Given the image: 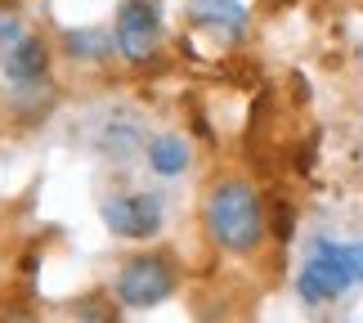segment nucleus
Wrapping results in <instances>:
<instances>
[{
    "instance_id": "obj_1",
    "label": "nucleus",
    "mask_w": 363,
    "mask_h": 323,
    "mask_svg": "<svg viewBox=\"0 0 363 323\" xmlns=\"http://www.w3.org/2000/svg\"><path fill=\"white\" fill-rule=\"evenodd\" d=\"M202 224H206V238L229 256H251L269 238V216H264L260 189L242 175H225L206 189Z\"/></svg>"
},
{
    "instance_id": "obj_2",
    "label": "nucleus",
    "mask_w": 363,
    "mask_h": 323,
    "mask_svg": "<svg viewBox=\"0 0 363 323\" xmlns=\"http://www.w3.org/2000/svg\"><path fill=\"white\" fill-rule=\"evenodd\" d=\"M363 283V243H337V238H314L310 261L296 274V292L305 305H323L345 297Z\"/></svg>"
},
{
    "instance_id": "obj_3",
    "label": "nucleus",
    "mask_w": 363,
    "mask_h": 323,
    "mask_svg": "<svg viewBox=\"0 0 363 323\" xmlns=\"http://www.w3.org/2000/svg\"><path fill=\"white\" fill-rule=\"evenodd\" d=\"M179 288V270L166 251H139V256L117 265L113 297L121 310H152V305L171 301Z\"/></svg>"
},
{
    "instance_id": "obj_4",
    "label": "nucleus",
    "mask_w": 363,
    "mask_h": 323,
    "mask_svg": "<svg viewBox=\"0 0 363 323\" xmlns=\"http://www.w3.org/2000/svg\"><path fill=\"white\" fill-rule=\"evenodd\" d=\"M113 40L121 63L148 67L162 59L166 45V18L157 0H117V18H113Z\"/></svg>"
},
{
    "instance_id": "obj_5",
    "label": "nucleus",
    "mask_w": 363,
    "mask_h": 323,
    "mask_svg": "<svg viewBox=\"0 0 363 323\" xmlns=\"http://www.w3.org/2000/svg\"><path fill=\"white\" fill-rule=\"evenodd\" d=\"M99 220L113 238L125 243H148L166 224V202L157 193H108L99 202Z\"/></svg>"
},
{
    "instance_id": "obj_6",
    "label": "nucleus",
    "mask_w": 363,
    "mask_h": 323,
    "mask_svg": "<svg viewBox=\"0 0 363 323\" xmlns=\"http://www.w3.org/2000/svg\"><path fill=\"white\" fill-rule=\"evenodd\" d=\"M184 13H189L193 32L216 36L220 45H242L247 32H251V13L238 5V0H189Z\"/></svg>"
},
{
    "instance_id": "obj_7",
    "label": "nucleus",
    "mask_w": 363,
    "mask_h": 323,
    "mask_svg": "<svg viewBox=\"0 0 363 323\" xmlns=\"http://www.w3.org/2000/svg\"><path fill=\"white\" fill-rule=\"evenodd\" d=\"M0 67H5L9 86H40V81L50 77V40L27 32L18 45L5 54V63H0Z\"/></svg>"
},
{
    "instance_id": "obj_8",
    "label": "nucleus",
    "mask_w": 363,
    "mask_h": 323,
    "mask_svg": "<svg viewBox=\"0 0 363 323\" xmlns=\"http://www.w3.org/2000/svg\"><path fill=\"white\" fill-rule=\"evenodd\" d=\"M63 54L72 63H108L117 54V40L104 27H72V32H63Z\"/></svg>"
},
{
    "instance_id": "obj_9",
    "label": "nucleus",
    "mask_w": 363,
    "mask_h": 323,
    "mask_svg": "<svg viewBox=\"0 0 363 323\" xmlns=\"http://www.w3.org/2000/svg\"><path fill=\"white\" fill-rule=\"evenodd\" d=\"M144 153H148V171L152 175H166V180L184 175L189 162H193V153H189V144L179 135H152Z\"/></svg>"
},
{
    "instance_id": "obj_10",
    "label": "nucleus",
    "mask_w": 363,
    "mask_h": 323,
    "mask_svg": "<svg viewBox=\"0 0 363 323\" xmlns=\"http://www.w3.org/2000/svg\"><path fill=\"white\" fill-rule=\"evenodd\" d=\"M23 36H27V18H23V9L13 5V0H0V63H5V54L18 45Z\"/></svg>"
},
{
    "instance_id": "obj_11",
    "label": "nucleus",
    "mask_w": 363,
    "mask_h": 323,
    "mask_svg": "<svg viewBox=\"0 0 363 323\" xmlns=\"http://www.w3.org/2000/svg\"><path fill=\"white\" fill-rule=\"evenodd\" d=\"M274 234H278V243H291V202L283 198L274 202Z\"/></svg>"
},
{
    "instance_id": "obj_12",
    "label": "nucleus",
    "mask_w": 363,
    "mask_h": 323,
    "mask_svg": "<svg viewBox=\"0 0 363 323\" xmlns=\"http://www.w3.org/2000/svg\"><path fill=\"white\" fill-rule=\"evenodd\" d=\"M0 323H36V314L27 310V305H9V310L0 314Z\"/></svg>"
},
{
    "instance_id": "obj_13",
    "label": "nucleus",
    "mask_w": 363,
    "mask_h": 323,
    "mask_svg": "<svg viewBox=\"0 0 363 323\" xmlns=\"http://www.w3.org/2000/svg\"><path fill=\"white\" fill-rule=\"evenodd\" d=\"M269 9H287V5H296V0H264Z\"/></svg>"
}]
</instances>
